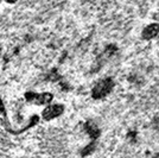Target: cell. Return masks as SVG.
I'll return each instance as SVG.
<instances>
[{"label": "cell", "mask_w": 159, "mask_h": 158, "mask_svg": "<svg viewBox=\"0 0 159 158\" xmlns=\"http://www.w3.org/2000/svg\"><path fill=\"white\" fill-rule=\"evenodd\" d=\"M64 112V107L63 105H50L44 108V111L42 112V118L44 120H52V119L60 117L61 114Z\"/></svg>", "instance_id": "cell-3"}, {"label": "cell", "mask_w": 159, "mask_h": 158, "mask_svg": "<svg viewBox=\"0 0 159 158\" xmlns=\"http://www.w3.org/2000/svg\"><path fill=\"white\" fill-rule=\"evenodd\" d=\"M52 94L51 93H25V99L27 102H31L33 105H48L52 101Z\"/></svg>", "instance_id": "cell-2"}, {"label": "cell", "mask_w": 159, "mask_h": 158, "mask_svg": "<svg viewBox=\"0 0 159 158\" xmlns=\"http://www.w3.org/2000/svg\"><path fill=\"white\" fill-rule=\"evenodd\" d=\"M113 87H114V82H113V80L111 77L101 80L93 88L92 96L94 99H102V98L107 96L109 93L112 92Z\"/></svg>", "instance_id": "cell-1"}, {"label": "cell", "mask_w": 159, "mask_h": 158, "mask_svg": "<svg viewBox=\"0 0 159 158\" xmlns=\"http://www.w3.org/2000/svg\"><path fill=\"white\" fill-rule=\"evenodd\" d=\"M158 35V24L154 23V24H150L144 29L143 31V38L144 40H152L154 37H157Z\"/></svg>", "instance_id": "cell-4"}]
</instances>
